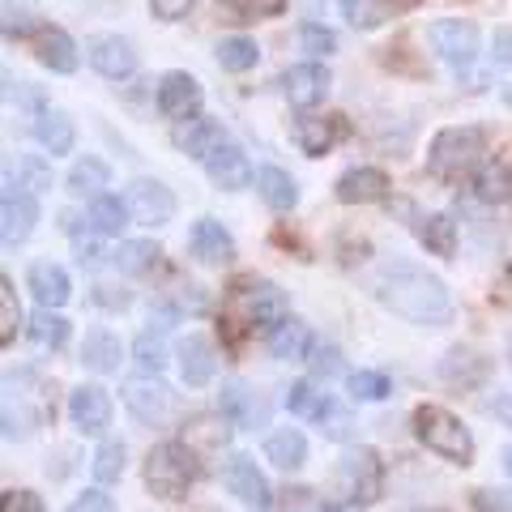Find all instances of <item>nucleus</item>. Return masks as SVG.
Here are the masks:
<instances>
[{
  "label": "nucleus",
  "mask_w": 512,
  "mask_h": 512,
  "mask_svg": "<svg viewBox=\"0 0 512 512\" xmlns=\"http://www.w3.org/2000/svg\"><path fill=\"white\" fill-rule=\"evenodd\" d=\"M342 13L350 18V26H359V30H376L384 18H389L380 0H342Z\"/></svg>",
  "instance_id": "obj_43"
},
{
  "label": "nucleus",
  "mask_w": 512,
  "mask_h": 512,
  "mask_svg": "<svg viewBox=\"0 0 512 512\" xmlns=\"http://www.w3.org/2000/svg\"><path fill=\"white\" fill-rule=\"evenodd\" d=\"M256 56H261V52H256V43L244 39V35H231V39L218 43V64L227 73H248L252 64H256Z\"/></svg>",
  "instance_id": "obj_38"
},
{
  "label": "nucleus",
  "mask_w": 512,
  "mask_h": 512,
  "mask_svg": "<svg viewBox=\"0 0 512 512\" xmlns=\"http://www.w3.org/2000/svg\"><path fill=\"white\" fill-rule=\"evenodd\" d=\"M35 222H39V205L35 197L22 188V184H5V197H0V235H5V244L9 248H18L30 239V231H35Z\"/></svg>",
  "instance_id": "obj_10"
},
{
  "label": "nucleus",
  "mask_w": 512,
  "mask_h": 512,
  "mask_svg": "<svg viewBox=\"0 0 512 512\" xmlns=\"http://www.w3.org/2000/svg\"><path fill=\"white\" fill-rule=\"evenodd\" d=\"M120 397H124V406L137 414L146 427H163L171 414H175V393L167 389L163 380H158L154 372H146V376H133V380H124V389H120Z\"/></svg>",
  "instance_id": "obj_6"
},
{
  "label": "nucleus",
  "mask_w": 512,
  "mask_h": 512,
  "mask_svg": "<svg viewBox=\"0 0 512 512\" xmlns=\"http://www.w3.org/2000/svg\"><path fill=\"white\" fill-rule=\"evenodd\" d=\"M86 56H90L94 69L107 77V82H124V77L137 73V52H133V43L120 39V35H94V39L86 43Z\"/></svg>",
  "instance_id": "obj_12"
},
{
  "label": "nucleus",
  "mask_w": 512,
  "mask_h": 512,
  "mask_svg": "<svg viewBox=\"0 0 512 512\" xmlns=\"http://www.w3.org/2000/svg\"><path fill=\"white\" fill-rule=\"evenodd\" d=\"M256 188H261V197H265L269 210H278V214L295 210V201H299V188H295V180L282 167H261V171H256Z\"/></svg>",
  "instance_id": "obj_27"
},
{
  "label": "nucleus",
  "mask_w": 512,
  "mask_h": 512,
  "mask_svg": "<svg viewBox=\"0 0 512 512\" xmlns=\"http://www.w3.org/2000/svg\"><path fill=\"white\" fill-rule=\"evenodd\" d=\"M197 448L188 440H163L150 448L146 457V487L158 495V500H184L197 483Z\"/></svg>",
  "instance_id": "obj_2"
},
{
  "label": "nucleus",
  "mask_w": 512,
  "mask_h": 512,
  "mask_svg": "<svg viewBox=\"0 0 512 512\" xmlns=\"http://www.w3.org/2000/svg\"><path fill=\"white\" fill-rule=\"evenodd\" d=\"M227 146V133H222L218 120H205V116H192L175 128V150H184L188 158H210L214 150Z\"/></svg>",
  "instance_id": "obj_20"
},
{
  "label": "nucleus",
  "mask_w": 512,
  "mask_h": 512,
  "mask_svg": "<svg viewBox=\"0 0 512 512\" xmlns=\"http://www.w3.org/2000/svg\"><path fill=\"white\" fill-rule=\"evenodd\" d=\"M338 483L355 504H376L384 491V466L372 448H350L338 466Z\"/></svg>",
  "instance_id": "obj_7"
},
{
  "label": "nucleus",
  "mask_w": 512,
  "mask_h": 512,
  "mask_svg": "<svg viewBox=\"0 0 512 512\" xmlns=\"http://www.w3.org/2000/svg\"><path fill=\"white\" fill-rule=\"evenodd\" d=\"M227 13H235V22H256L261 13H278L282 0H218Z\"/></svg>",
  "instance_id": "obj_44"
},
{
  "label": "nucleus",
  "mask_w": 512,
  "mask_h": 512,
  "mask_svg": "<svg viewBox=\"0 0 512 512\" xmlns=\"http://www.w3.org/2000/svg\"><path fill=\"white\" fill-rule=\"evenodd\" d=\"M350 397L355 402H384L389 397V376L384 372H350Z\"/></svg>",
  "instance_id": "obj_42"
},
{
  "label": "nucleus",
  "mask_w": 512,
  "mask_h": 512,
  "mask_svg": "<svg viewBox=\"0 0 512 512\" xmlns=\"http://www.w3.org/2000/svg\"><path fill=\"white\" fill-rule=\"evenodd\" d=\"M312 346H316L312 329L303 325V320H291V316H286L282 325L269 333V355H274V359H286V363H308Z\"/></svg>",
  "instance_id": "obj_23"
},
{
  "label": "nucleus",
  "mask_w": 512,
  "mask_h": 512,
  "mask_svg": "<svg viewBox=\"0 0 512 512\" xmlns=\"http://www.w3.org/2000/svg\"><path fill=\"white\" fill-rule=\"evenodd\" d=\"M128 218H133V210H128V201L120 197H94L90 201V222H94V231L99 235H120L128 227Z\"/></svg>",
  "instance_id": "obj_36"
},
{
  "label": "nucleus",
  "mask_w": 512,
  "mask_h": 512,
  "mask_svg": "<svg viewBox=\"0 0 512 512\" xmlns=\"http://www.w3.org/2000/svg\"><path fill=\"white\" fill-rule=\"evenodd\" d=\"M30 30H35V18H30L26 9L5 5V39H26Z\"/></svg>",
  "instance_id": "obj_51"
},
{
  "label": "nucleus",
  "mask_w": 512,
  "mask_h": 512,
  "mask_svg": "<svg viewBox=\"0 0 512 512\" xmlns=\"http://www.w3.org/2000/svg\"><path fill=\"white\" fill-rule=\"evenodd\" d=\"M222 483H227V491L235 495L239 504H248L256 512H265L269 504H274V491H269V478L256 470V461L244 457V453H235L227 457V466H222Z\"/></svg>",
  "instance_id": "obj_9"
},
{
  "label": "nucleus",
  "mask_w": 512,
  "mask_h": 512,
  "mask_svg": "<svg viewBox=\"0 0 512 512\" xmlns=\"http://www.w3.org/2000/svg\"><path fill=\"white\" fill-rule=\"evenodd\" d=\"M431 43H436V52L448 60V69L457 77H470L474 60H478V30L474 22H436L431 26Z\"/></svg>",
  "instance_id": "obj_8"
},
{
  "label": "nucleus",
  "mask_w": 512,
  "mask_h": 512,
  "mask_svg": "<svg viewBox=\"0 0 512 512\" xmlns=\"http://www.w3.org/2000/svg\"><path fill=\"white\" fill-rule=\"evenodd\" d=\"M69 512H116V504H111L107 491L90 487V491H82V495H77V500L69 504Z\"/></svg>",
  "instance_id": "obj_48"
},
{
  "label": "nucleus",
  "mask_w": 512,
  "mask_h": 512,
  "mask_svg": "<svg viewBox=\"0 0 512 512\" xmlns=\"http://www.w3.org/2000/svg\"><path fill=\"white\" fill-rule=\"evenodd\" d=\"M231 427H235V423H231L222 410H218V414H197V419L184 427V440H188L192 448L201 444V448H210V453H218V448L231 440Z\"/></svg>",
  "instance_id": "obj_32"
},
{
  "label": "nucleus",
  "mask_w": 512,
  "mask_h": 512,
  "mask_svg": "<svg viewBox=\"0 0 512 512\" xmlns=\"http://www.w3.org/2000/svg\"><path fill=\"white\" fill-rule=\"evenodd\" d=\"M218 372V355H214V342L205 338V333H188L180 342V376L188 389H201V384H210Z\"/></svg>",
  "instance_id": "obj_19"
},
{
  "label": "nucleus",
  "mask_w": 512,
  "mask_h": 512,
  "mask_svg": "<svg viewBox=\"0 0 512 512\" xmlns=\"http://www.w3.org/2000/svg\"><path fill=\"white\" fill-rule=\"evenodd\" d=\"M94 483H120V474H124V444L120 440H107L99 444V453H94Z\"/></svg>",
  "instance_id": "obj_40"
},
{
  "label": "nucleus",
  "mask_w": 512,
  "mask_h": 512,
  "mask_svg": "<svg viewBox=\"0 0 512 512\" xmlns=\"http://www.w3.org/2000/svg\"><path fill=\"white\" fill-rule=\"evenodd\" d=\"M299 39H303V47H308L312 56H329L333 47H338V39H333V30H325V26H312V22L303 26V35H299Z\"/></svg>",
  "instance_id": "obj_46"
},
{
  "label": "nucleus",
  "mask_w": 512,
  "mask_h": 512,
  "mask_svg": "<svg viewBox=\"0 0 512 512\" xmlns=\"http://www.w3.org/2000/svg\"><path fill=\"white\" fill-rule=\"evenodd\" d=\"M22 329V303H18V291H13L9 278H0V346H13Z\"/></svg>",
  "instance_id": "obj_39"
},
{
  "label": "nucleus",
  "mask_w": 512,
  "mask_h": 512,
  "mask_svg": "<svg viewBox=\"0 0 512 512\" xmlns=\"http://www.w3.org/2000/svg\"><path fill=\"white\" fill-rule=\"evenodd\" d=\"M120 359H124V346H120L116 333H107V329H90V333H86V342H82V363L90 367V372L111 376V372H120Z\"/></svg>",
  "instance_id": "obj_25"
},
{
  "label": "nucleus",
  "mask_w": 512,
  "mask_h": 512,
  "mask_svg": "<svg viewBox=\"0 0 512 512\" xmlns=\"http://www.w3.org/2000/svg\"><path fill=\"white\" fill-rule=\"evenodd\" d=\"M342 133H346L342 116H299L295 120V146L308 158H325L342 141Z\"/></svg>",
  "instance_id": "obj_17"
},
{
  "label": "nucleus",
  "mask_w": 512,
  "mask_h": 512,
  "mask_svg": "<svg viewBox=\"0 0 512 512\" xmlns=\"http://www.w3.org/2000/svg\"><path fill=\"white\" fill-rule=\"evenodd\" d=\"M22 175H26V180H30V188H52V171H47L43 167V158L39 154H30V158H22Z\"/></svg>",
  "instance_id": "obj_52"
},
{
  "label": "nucleus",
  "mask_w": 512,
  "mask_h": 512,
  "mask_svg": "<svg viewBox=\"0 0 512 512\" xmlns=\"http://www.w3.org/2000/svg\"><path fill=\"white\" fill-rule=\"evenodd\" d=\"M286 410L299 414V419H312V423H325L329 414H333V402H329V393H320L312 380H299L286 389Z\"/></svg>",
  "instance_id": "obj_29"
},
{
  "label": "nucleus",
  "mask_w": 512,
  "mask_h": 512,
  "mask_svg": "<svg viewBox=\"0 0 512 512\" xmlns=\"http://www.w3.org/2000/svg\"><path fill=\"white\" fill-rule=\"evenodd\" d=\"M218 410L227 414L235 427H256L265 419V406L256 402V393L248 389L244 380H227L222 384V397H218Z\"/></svg>",
  "instance_id": "obj_24"
},
{
  "label": "nucleus",
  "mask_w": 512,
  "mask_h": 512,
  "mask_svg": "<svg viewBox=\"0 0 512 512\" xmlns=\"http://www.w3.org/2000/svg\"><path fill=\"white\" fill-rule=\"evenodd\" d=\"M73 252H77V265L82 269H103L107 265V252L99 239H90V235H73Z\"/></svg>",
  "instance_id": "obj_45"
},
{
  "label": "nucleus",
  "mask_w": 512,
  "mask_h": 512,
  "mask_svg": "<svg viewBox=\"0 0 512 512\" xmlns=\"http://www.w3.org/2000/svg\"><path fill=\"white\" fill-rule=\"evenodd\" d=\"M474 508H478V512H512V495H508V491L478 487V491H474Z\"/></svg>",
  "instance_id": "obj_50"
},
{
  "label": "nucleus",
  "mask_w": 512,
  "mask_h": 512,
  "mask_svg": "<svg viewBox=\"0 0 512 512\" xmlns=\"http://www.w3.org/2000/svg\"><path fill=\"white\" fill-rule=\"evenodd\" d=\"M414 436H419L431 453L453 461V466H470L474 461V436L470 427L448 414L444 406H419L414 410Z\"/></svg>",
  "instance_id": "obj_4"
},
{
  "label": "nucleus",
  "mask_w": 512,
  "mask_h": 512,
  "mask_svg": "<svg viewBox=\"0 0 512 512\" xmlns=\"http://www.w3.org/2000/svg\"><path fill=\"white\" fill-rule=\"evenodd\" d=\"M26 286H30V295L39 299V308H64L69 295H73L69 274H64L60 265H52V261H35V265H30Z\"/></svg>",
  "instance_id": "obj_21"
},
{
  "label": "nucleus",
  "mask_w": 512,
  "mask_h": 512,
  "mask_svg": "<svg viewBox=\"0 0 512 512\" xmlns=\"http://www.w3.org/2000/svg\"><path fill=\"white\" fill-rule=\"evenodd\" d=\"M107 180H111V167L103 163V158L86 154V158H77L73 171H69V192L73 197H90L94 201V197H103Z\"/></svg>",
  "instance_id": "obj_31"
},
{
  "label": "nucleus",
  "mask_w": 512,
  "mask_h": 512,
  "mask_svg": "<svg viewBox=\"0 0 512 512\" xmlns=\"http://www.w3.org/2000/svg\"><path fill=\"white\" fill-rule=\"evenodd\" d=\"M94 303L120 312V308H128V291H120V286H94Z\"/></svg>",
  "instance_id": "obj_54"
},
{
  "label": "nucleus",
  "mask_w": 512,
  "mask_h": 512,
  "mask_svg": "<svg viewBox=\"0 0 512 512\" xmlns=\"http://www.w3.org/2000/svg\"><path fill=\"white\" fill-rule=\"evenodd\" d=\"M133 355H137V367L141 372H163L167 367V342H163V333H154V329H146L137 338V346H133Z\"/></svg>",
  "instance_id": "obj_41"
},
{
  "label": "nucleus",
  "mask_w": 512,
  "mask_h": 512,
  "mask_svg": "<svg viewBox=\"0 0 512 512\" xmlns=\"http://www.w3.org/2000/svg\"><path fill=\"white\" fill-rule=\"evenodd\" d=\"M69 419L82 436H103L111 423V397L99 384H82V389L69 393Z\"/></svg>",
  "instance_id": "obj_13"
},
{
  "label": "nucleus",
  "mask_w": 512,
  "mask_h": 512,
  "mask_svg": "<svg viewBox=\"0 0 512 512\" xmlns=\"http://www.w3.org/2000/svg\"><path fill=\"white\" fill-rule=\"evenodd\" d=\"M158 111H163L167 120H175V124H184V120L197 116V111H201V86H197V77L167 73L163 82H158Z\"/></svg>",
  "instance_id": "obj_14"
},
{
  "label": "nucleus",
  "mask_w": 512,
  "mask_h": 512,
  "mask_svg": "<svg viewBox=\"0 0 512 512\" xmlns=\"http://www.w3.org/2000/svg\"><path fill=\"white\" fill-rule=\"evenodd\" d=\"M483 154H487L483 128H470V124L466 128H444V133H436V141H431V150H427V171L444 184H457L483 163Z\"/></svg>",
  "instance_id": "obj_3"
},
{
  "label": "nucleus",
  "mask_w": 512,
  "mask_h": 512,
  "mask_svg": "<svg viewBox=\"0 0 512 512\" xmlns=\"http://www.w3.org/2000/svg\"><path fill=\"white\" fill-rule=\"evenodd\" d=\"M128 210L141 227H167L175 218V197L163 180H133L128 184Z\"/></svg>",
  "instance_id": "obj_11"
},
{
  "label": "nucleus",
  "mask_w": 512,
  "mask_h": 512,
  "mask_svg": "<svg viewBox=\"0 0 512 512\" xmlns=\"http://www.w3.org/2000/svg\"><path fill=\"white\" fill-rule=\"evenodd\" d=\"M380 303L389 312H397L410 325H427V329H440L453 320V295L440 278L423 274V269H393L389 278L380 282Z\"/></svg>",
  "instance_id": "obj_1"
},
{
  "label": "nucleus",
  "mask_w": 512,
  "mask_h": 512,
  "mask_svg": "<svg viewBox=\"0 0 512 512\" xmlns=\"http://www.w3.org/2000/svg\"><path fill=\"white\" fill-rule=\"evenodd\" d=\"M35 137H39V146L56 158V154H69V150H73L77 128H73V120L64 116V111L43 107V111H39V120H35Z\"/></svg>",
  "instance_id": "obj_26"
},
{
  "label": "nucleus",
  "mask_w": 512,
  "mask_h": 512,
  "mask_svg": "<svg viewBox=\"0 0 512 512\" xmlns=\"http://www.w3.org/2000/svg\"><path fill=\"white\" fill-rule=\"evenodd\" d=\"M158 244L154 239H128V244H120L116 252H111V261H116L120 274H150V269L158 265Z\"/></svg>",
  "instance_id": "obj_34"
},
{
  "label": "nucleus",
  "mask_w": 512,
  "mask_h": 512,
  "mask_svg": "<svg viewBox=\"0 0 512 512\" xmlns=\"http://www.w3.org/2000/svg\"><path fill=\"white\" fill-rule=\"evenodd\" d=\"M39 60H43L52 73H73V69H77V47H73V39L64 35V30L47 26L43 35H39Z\"/></svg>",
  "instance_id": "obj_33"
},
{
  "label": "nucleus",
  "mask_w": 512,
  "mask_h": 512,
  "mask_svg": "<svg viewBox=\"0 0 512 512\" xmlns=\"http://www.w3.org/2000/svg\"><path fill=\"white\" fill-rule=\"evenodd\" d=\"M26 333L39 350H60L64 342H69V320H64L56 308H39V316L26 325Z\"/></svg>",
  "instance_id": "obj_35"
},
{
  "label": "nucleus",
  "mask_w": 512,
  "mask_h": 512,
  "mask_svg": "<svg viewBox=\"0 0 512 512\" xmlns=\"http://www.w3.org/2000/svg\"><path fill=\"white\" fill-rule=\"evenodd\" d=\"M316 512H342V508H333V504H325V508H316Z\"/></svg>",
  "instance_id": "obj_58"
},
{
  "label": "nucleus",
  "mask_w": 512,
  "mask_h": 512,
  "mask_svg": "<svg viewBox=\"0 0 512 512\" xmlns=\"http://www.w3.org/2000/svg\"><path fill=\"white\" fill-rule=\"evenodd\" d=\"M474 192H478V201H487V205H504L512 197V167H504V163L483 167L474 180Z\"/></svg>",
  "instance_id": "obj_37"
},
{
  "label": "nucleus",
  "mask_w": 512,
  "mask_h": 512,
  "mask_svg": "<svg viewBox=\"0 0 512 512\" xmlns=\"http://www.w3.org/2000/svg\"><path fill=\"white\" fill-rule=\"evenodd\" d=\"M265 457L274 461L278 470H299L303 461H308V440H303V431L282 427V431H274V436L265 440Z\"/></svg>",
  "instance_id": "obj_28"
},
{
  "label": "nucleus",
  "mask_w": 512,
  "mask_h": 512,
  "mask_svg": "<svg viewBox=\"0 0 512 512\" xmlns=\"http://www.w3.org/2000/svg\"><path fill=\"white\" fill-rule=\"evenodd\" d=\"M504 470H508V478H512V444L504 448Z\"/></svg>",
  "instance_id": "obj_57"
},
{
  "label": "nucleus",
  "mask_w": 512,
  "mask_h": 512,
  "mask_svg": "<svg viewBox=\"0 0 512 512\" xmlns=\"http://www.w3.org/2000/svg\"><path fill=\"white\" fill-rule=\"evenodd\" d=\"M231 312L239 316V325L248 329H278L286 316H291V303H286V295L278 291L274 282L265 278H244L231 286Z\"/></svg>",
  "instance_id": "obj_5"
},
{
  "label": "nucleus",
  "mask_w": 512,
  "mask_h": 512,
  "mask_svg": "<svg viewBox=\"0 0 512 512\" xmlns=\"http://www.w3.org/2000/svg\"><path fill=\"white\" fill-rule=\"evenodd\" d=\"M393 5H419V0H393Z\"/></svg>",
  "instance_id": "obj_59"
},
{
  "label": "nucleus",
  "mask_w": 512,
  "mask_h": 512,
  "mask_svg": "<svg viewBox=\"0 0 512 512\" xmlns=\"http://www.w3.org/2000/svg\"><path fill=\"white\" fill-rule=\"evenodd\" d=\"M491 56H495V64H500V69H512V30H495Z\"/></svg>",
  "instance_id": "obj_55"
},
{
  "label": "nucleus",
  "mask_w": 512,
  "mask_h": 512,
  "mask_svg": "<svg viewBox=\"0 0 512 512\" xmlns=\"http://www.w3.org/2000/svg\"><path fill=\"white\" fill-rule=\"evenodd\" d=\"M308 363H312L316 376H338V372H342V355H338L333 346H312Z\"/></svg>",
  "instance_id": "obj_47"
},
{
  "label": "nucleus",
  "mask_w": 512,
  "mask_h": 512,
  "mask_svg": "<svg viewBox=\"0 0 512 512\" xmlns=\"http://www.w3.org/2000/svg\"><path fill=\"white\" fill-rule=\"evenodd\" d=\"M414 235H419V244L436 256H453L457 252V227L448 214H423L414 222Z\"/></svg>",
  "instance_id": "obj_30"
},
{
  "label": "nucleus",
  "mask_w": 512,
  "mask_h": 512,
  "mask_svg": "<svg viewBox=\"0 0 512 512\" xmlns=\"http://www.w3.org/2000/svg\"><path fill=\"white\" fill-rule=\"evenodd\" d=\"M508 359H512V338H508Z\"/></svg>",
  "instance_id": "obj_60"
},
{
  "label": "nucleus",
  "mask_w": 512,
  "mask_h": 512,
  "mask_svg": "<svg viewBox=\"0 0 512 512\" xmlns=\"http://www.w3.org/2000/svg\"><path fill=\"white\" fill-rule=\"evenodd\" d=\"M150 9H154V18H163V22H180V18H188L192 0H150Z\"/></svg>",
  "instance_id": "obj_53"
},
{
  "label": "nucleus",
  "mask_w": 512,
  "mask_h": 512,
  "mask_svg": "<svg viewBox=\"0 0 512 512\" xmlns=\"http://www.w3.org/2000/svg\"><path fill=\"white\" fill-rule=\"evenodd\" d=\"M188 248L205 265H227L235 256V239H231V231L222 227V222L197 218V222H192V235H188Z\"/></svg>",
  "instance_id": "obj_18"
},
{
  "label": "nucleus",
  "mask_w": 512,
  "mask_h": 512,
  "mask_svg": "<svg viewBox=\"0 0 512 512\" xmlns=\"http://www.w3.org/2000/svg\"><path fill=\"white\" fill-rule=\"evenodd\" d=\"M0 512H43V500L35 491H5L0 495Z\"/></svg>",
  "instance_id": "obj_49"
},
{
  "label": "nucleus",
  "mask_w": 512,
  "mask_h": 512,
  "mask_svg": "<svg viewBox=\"0 0 512 512\" xmlns=\"http://www.w3.org/2000/svg\"><path fill=\"white\" fill-rule=\"evenodd\" d=\"M329 69L325 64H295V69H286L282 77V90H286V99H291L295 107H316V103H325V94H329Z\"/></svg>",
  "instance_id": "obj_15"
},
{
  "label": "nucleus",
  "mask_w": 512,
  "mask_h": 512,
  "mask_svg": "<svg viewBox=\"0 0 512 512\" xmlns=\"http://www.w3.org/2000/svg\"><path fill=\"white\" fill-rule=\"evenodd\" d=\"M205 175H210V184L222 188V192H239V188H248L252 184V163H248V154L239 150V146H222L214 150L210 158H205Z\"/></svg>",
  "instance_id": "obj_16"
},
{
  "label": "nucleus",
  "mask_w": 512,
  "mask_h": 512,
  "mask_svg": "<svg viewBox=\"0 0 512 512\" xmlns=\"http://www.w3.org/2000/svg\"><path fill=\"white\" fill-rule=\"evenodd\" d=\"M384 192H389V175L376 167H350L338 180L342 205H372V201H384Z\"/></svg>",
  "instance_id": "obj_22"
},
{
  "label": "nucleus",
  "mask_w": 512,
  "mask_h": 512,
  "mask_svg": "<svg viewBox=\"0 0 512 512\" xmlns=\"http://www.w3.org/2000/svg\"><path fill=\"white\" fill-rule=\"evenodd\" d=\"M487 410H491L495 419H500V423L512 431V393H495L491 402H487Z\"/></svg>",
  "instance_id": "obj_56"
}]
</instances>
